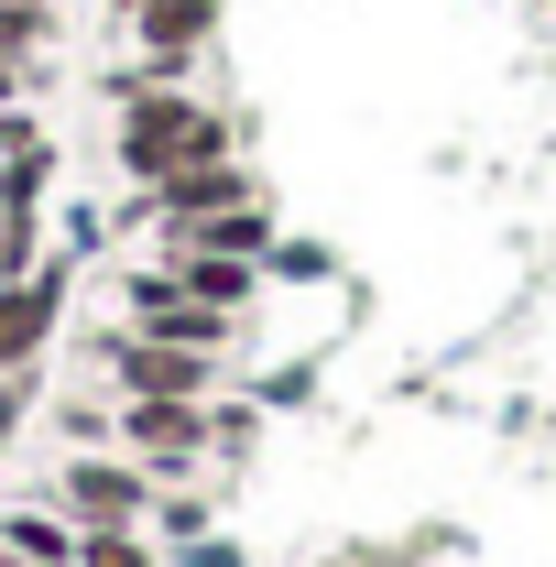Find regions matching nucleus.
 Returning <instances> with one entry per match:
<instances>
[{"instance_id": "11", "label": "nucleus", "mask_w": 556, "mask_h": 567, "mask_svg": "<svg viewBox=\"0 0 556 567\" xmlns=\"http://www.w3.org/2000/svg\"><path fill=\"white\" fill-rule=\"evenodd\" d=\"M76 567H164L142 546V524H99V535H76Z\"/></svg>"}, {"instance_id": "5", "label": "nucleus", "mask_w": 556, "mask_h": 567, "mask_svg": "<svg viewBox=\"0 0 556 567\" xmlns=\"http://www.w3.org/2000/svg\"><path fill=\"white\" fill-rule=\"evenodd\" d=\"M121 447H132L153 481H175L208 447V404H186V393H121Z\"/></svg>"}, {"instance_id": "7", "label": "nucleus", "mask_w": 556, "mask_h": 567, "mask_svg": "<svg viewBox=\"0 0 556 567\" xmlns=\"http://www.w3.org/2000/svg\"><path fill=\"white\" fill-rule=\"evenodd\" d=\"M164 274L197 306H229V317H251V295H262V262H240V251H164Z\"/></svg>"}, {"instance_id": "12", "label": "nucleus", "mask_w": 556, "mask_h": 567, "mask_svg": "<svg viewBox=\"0 0 556 567\" xmlns=\"http://www.w3.org/2000/svg\"><path fill=\"white\" fill-rule=\"evenodd\" d=\"M251 436H262V415H251V404H208V447H229V458H240Z\"/></svg>"}, {"instance_id": "13", "label": "nucleus", "mask_w": 556, "mask_h": 567, "mask_svg": "<svg viewBox=\"0 0 556 567\" xmlns=\"http://www.w3.org/2000/svg\"><path fill=\"white\" fill-rule=\"evenodd\" d=\"M22 415H33V371H0V447L22 436Z\"/></svg>"}, {"instance_id": "6", "label": "nucleus", "mask_w": 556, "mask_h": 567, "mask_svg": "<svg viewBox=\"0 0 556 567\" xmlns=\"http://www.w3.org/2000/svg\"><path fill=\"white\" fill-rule=\"evenodd\" d=\"M110 11H121L132 55H164L175 76L197 66V55H208V33H218V0H110Z\"/></svg>"}, {"instance_id": "1", "label": "nucleus", "mask_w": 556, "mask_h": 567, "mask_svg": "<svg viewBox=\"0 0 556 567\" xmlns=\"http://www.w3.org/2000/svg\"><path fill=\"white\" fill-rule=\"evenodd\" d=\"M240 142L251 132H240L218 99H197V87H142V99H121V121H110V153H121L132 186H164V175H186V164H229Z\"/></svg>"}, {"instance_id": "4", "label": "nucleus", "mask_w": 556, "mask_h": 567, "mask_svg": "<svg viewBox=\"0 0 556 567\" xmlns=\"http://www.w3.org/2000/svg\"><path fill=\"white\" fill-rule=\"evenodd\" d=\"M99 371L121 382V393H186V404H208L218 393V350H175V339H142L132 317L99 339Z\"/></svg>"}, {"instance_id": "3", "label": "nucleus", "mask_w": 556, "mask_h": 567, "mask_svg": "<svg viewBox=\"0 0 556 567\" xmlns=\"http://www.w3.org/2000/svg\"><path fill=\"white\" fill-rule=\"evenodd\" d=\"M66 295H76V251H44L33 274L0 284V371H33L44 339L66 328Z\"/></svg>"}, {"instance_id": "10", "label": "nucleus", "mask_w": 556, "mask_h": 567, "mask_svg": "<svg viewBox=\"0 0 556 567\" xmlns=\"http://www.w3.org/2000/svg\"><path fill=\"white\" fill-rule=\"evenodd\" d=\"M44 197H55V142L0 153V208H44Z\"/></svg>"}, {"instance_id": "16", "label": "nucleus", "mask_w": 556, "mask_h": 567, "mask_svg": "<svg viewBox=\"0 0 556 567\" xmlns=\"http://www.w3.org/2000/svg\"><path fill=\"white\" fill-rule=\"evenodd\" d=\"M11 99H33V66H11V55H0V110H11Z\"/></svg>"}, {"instance_id": "9", "label": "nucleus", "mask_w": 556, "mask_h": 567, "mask_svg": "<svg viewBox=\"0 0 556 567\" xmlns=\"http://www.w3.org/2000/svg\"><path fill=\"white\" fill-rule=\"evenodd\" d=\"M44 44H55V0H0V55L44 66Z\"/></svg>"}, {"instance_id": "14", "label": "nucleus", "mask_w": 556, "mask_h": 567, "mask_svg": "<svg viewBox=\"0 0 556 567\" xmlns=\"http://www.w3.org/2000/svg\"><path fill=\"white\" fill-rule=\"evenodd\" d=\"M33 142H55V132L33 121V99H11V110H0V153H33Z\"/></svg>"}, {"instance_id": "15", "label": "nucleus", "mask_w": 556, "mask_h": 567, "mask_svg": "<svg viewBox=\"0 0 556 567\" xmlns=\"http://www.w3.org/2000/svg\"><path fill=\"white\" fill-rule=\"evenodd\" d=\"M186 567H240V546H218V535H197V546H186Z\"/></svg>"}, {"instance_id": "2", "label": "nucleus", "mask_w": 556, "mask_h": 567, "mask_svg": "<svg viewBox=\"0 0 556 567\" xmlns=\"http://www.w3.org/2000/svg\"><path fill=\"white\" fill-rule=\"evenodd\" d=\"M55 513H66L76 535H99V524H153V470H142L132 447L121 458H99V447H76L66 470H55Z\"/></svg>"}, {"instance_id": "8", "label": "nucleus", "mask_w": 556, "mask_h": 567, "mask_svg": "<svg viewBox=\"0 0 556 567\" xmlns=\"http://www.w3.org/2000/svg\"><path fill=\"white\" fill-rule=\"evenodd\" d=\"M0 546L33 557V567H76V524L55 502H11V513H0Z\"/></svg>"}]
</instances>
